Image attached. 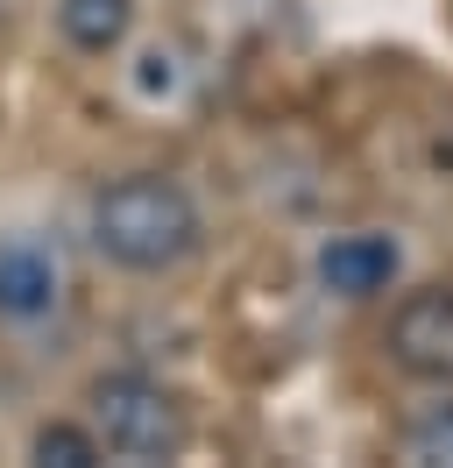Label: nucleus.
Segmentation results:
<instances>
[{"instance_id": "obj_5", "label": "nucleus", "mask_w": 453, "mask_h": 468, "mask_svg": "<svg viewBox=\"0 0 453 468\" xmlns=\"http://www.w3.org/2000/svg\"><path fill=\"white\" fill-rule=\"evenodd\" d=\"M57 305V256L43 241H0V320H43Z\"/></svg>"}, {"instance_id": "obj_3", "label": "nucleus", "mask_w": 453, "mask_h": 468, "mask_svg": "<svg viewBox=\"0 0 453 468\" xmlns=\"http://www.w3.org/2000/svg\"><path fill=\"white\" fill-rule=\"evenodd\" d=\"M383 348H390V362L404 377L453 390V284H418V292L396 298Z\"/></svg>"}, {"instance_id": "obj_6", "label": "nucleus", "mask_w": 453, "mask_h": 468, "mask_svg": "<svg viewBox=\"0 0 453 468\" xmlns=\"http://www.w3.org/2000/svg\"><path fill=\"white\" fill-rule=\"evenodd\" d=\"M128 22H135V0H57V29L71 50L85 58H107L128 43Z\"/></svg>"}, {"instance_id": "obj_4", "label": "nucleus", "mask_w": 453, "mask_h": 468, "mask_svg": "<svg viewBox=\"0 0 453 468\" xmlns=\"http://www.w3.org/2000/svg\"><path fill=\"white\" fill-rule=\"evenodd\" d=\"M396 277V241L390 234H333L319 249V284L333 298H375Z\"/></svg>"}, {"instance_id": "obj_1", "label": "nucleus", "mask_w": 453, "mask_h": 468, "mask_svg": "<svg viewBox=\"0 0 453 468\" xmlns=\"http://www.w3.org/2000/svg\"><path fill=\"white\" fill-rule=\"evenodd\" d=\"M198 241H205V213L163 171H128L92 192V249L113 270L170 277V270H184L198 256Z\"/></svg>"}, {"instance_id": "obj_2", "label": "nucleus", "mask_w": 453, "mask_h": 468, "mask_svg": "<svg viewBox=\"0 0 453 468\" xmlns=\"http://www.w3.org/2000/svg\"><path fill=\"white\" fill-rule=\"evenodd\" d=\"M85 405H92L100 447L121 454V462H177V454L192 447V411H184V398H177L170 383L142 377V369L92 377Z\"/></svg>"}, {"instance_id": "obj_7", "label": "nucleus", "mask_w": 453, "mask_h": 468, "mask_svg": "<svg viewBox=\"0 0 453 468\" xmlns=\"http://www.w3.org/2000/svg\"><path fill=\"white\" fill-rule=\"evenodd\" d=\"M28 454H36L43 468H92V462H107L100 433H92V426H71V419H50V426H36Z\"/></svg>"}, {"instance_id": "obj_8", "label": "nucleus", "mask_w": 453, "mask_h": 468, "mask_svg": "<svg viewBox=\"0 0 453 468\" xmlns=\"http://www.w3.org/2000/svg\"><path fill=\"white\" fill-rule=\"evenodd\" d=\"M404 462L418 468H453V398L425 405L411 426H404Z\"/></svg>"}]
</instances>
